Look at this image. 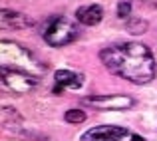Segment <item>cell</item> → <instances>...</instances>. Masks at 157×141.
<instances>
[{
	"label": "cell",
	"instance_id": "7",
	"mask_svg": "<svg viewBox=\"0 0 157 141\" xmlns=\"http://www.w3.org/2000/svg\"><path fill=\"white\" fill-rule=\"evenodd\" d=\"M32 18L24 12L10 10V8H0V30H24L32 26Z\"/></svg>",
	"mask_w": 157,
	"mask_h": 141
},
{
	"label": "cell",
	"instance_id": "10",
	"mask_svg": "<svg viewBox=\"0 0 157 141\" xmlns=\"http://www.w3.org/2000/svg\"><path fill=\"white\" fill-rule=\"evenodd\" d=\"M125 30L129 32V34L139 36V34H143V32L147 30V22H145L143 18H127V22H125Z\"/></svg>",
	"mask_w": 157,
	"mask_h": 141
},
{
	"label": "cell",
	"instance_id": "3",
	"mask_svg": "<svg viewBox=\"0 0 157 141\" xmlns=\"http://www.w3.org/2000/svg\"><path fill=\"white\" fill-rule=\"evenodd\" d=\"M80 36L78 24H74L70 18L66 16H54L50 18L42 28V38L48 46L60 48V46H68Z\"/></svg>",
	"mask_w": 157,
	"mask_h": 141
},
{
	"label": "cell",
	"instance_id": "12",
	"mask_svg": "<svg viewBox=\"0 0 157 141\" xmlns=\"http://www.w3.org/2000/svg\"><path fill=\"white\" fill-rule=\"evenodd\" d=\"M129 14H131V4H129V2H119V6H117V16H119V18H127Z\"/></svg>",
	"mask_w": 157,
	"mask_h": 141
},
{
	"label": "cell",
	"instance_id": "1",
	"mask_svg": "<svg viewBox=\"0 0 157 141\" xmlns=\"http://www.w3.org/2000/svg\"><path fill=\"white\" fill-rule=\"evenodd\" d=\"M100 58L111 74L137 86L149 84L157 74L153 54L141 42L111 44L100 52Z\"/></svg>",
	"mask_w": 157,
	"mask_h": 141
},
{
	"label": "cell",
	"instance_id": "8",
	"mask_svg": "<svg viewBox=\"0 0 157 141\" xmlns=\"http://www.w3.org/2000/svg\"><path fill=\"white\" fill-rule=\"evenodd\" d=\"M54 82H56L54 92H62L64 88L80 90L82 84H84V76L80 72H74V70H58L56 76H54Z\"/></svg>",
	"mask_w": 157,
	"mask_h": 141
},
{
	"label": "cell",
	"instance_id": "6",
	"mask_svg": "<svg viewBox=\"0 0 157 141\" xmlns=\"http://www.w3.org/2000/svg\"><path fill=\"white\" fill-rule=\"evenodd\" d=\"M84 103L94 109H129L135 105V99L129 95H90Z\"/></svg>",
	"mask_w": 157,
	"mask_h": 141
},
{
	"label": "cell",
	"instance_id": "4",
	"mask_svg": "<svg viewBox=\"0 0 157 141\" xmlns=\"http://www.w3.org/2000/svg\"><path fill=\"white\" fill-rule=\"evenodd\" d=\"M82 141H145L141 135L117 125H98L82 135Z\"/></svg>",
	"mask_w": 157,
	"mask_h": 141
},
{
	"label": "cell",
	"instance_id": "5",
	"mask_svg": "<svg viewBox=\"0 0 157 141\" xmlns=\"http://www.w3.org/2000/svg\"><path fill=\"white\" fill-rule=\"evenodd\" d=\"M0 86H4L6 90H10L14 93H26V92H32L38 86V76L0 68Z\"/></svg>",
	"mask_w": 157,
	"mask_h": 141
},
{
	"label": "cell",
	"instance_id": "9",
	"mask_svg": "<svg viewBox=\"0 0 157 141\" xmlns=\"http://www.w3.org/2000/svg\"><path fill=\"white\" fill-rule=\"evenodd\" d=\"M76 18L80 24H86V26H96V24L101 22L104 18V8L100 4H90V6H82L78 8Z\"/></svg>",
	"mask_w": 157,
	"mask_h": 141
},
{
	"label": "cell",
	"instance_id": "2",
	"mask_svg": "<svg viewBox=\"0 0 157 141\" xmlns=\"http://www.w3.org/2000/svg\"><path fill=\"white\" fill-rule=\"evenodd\" d=\"M0 68L26 72L32 76H42L44 72V66L34 58V54L14 42H0Z\"/></svg>",
	"mask_w": 157,
	"mask_h": 141
},
{
	"label": "cell",
	"instance_id": "11",
	"mask_svg": "<svg viewBox=\"0 0 157 141\" xmlns=\"http://www.w3.org/2000/svg\"><path fill=\"white\" fill-rule=\"evenodd\" d=\"M64 119L68 123H82V121H86V113L82 109H70V111H66Z\"/></svg>",
	"mask_w": 157,
	"mask_h": 141
}]
</instances>
